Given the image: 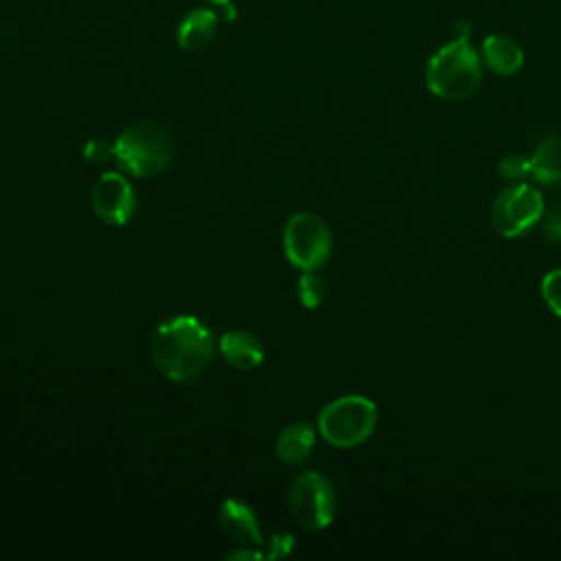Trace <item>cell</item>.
<instances>
[{"label": "cell", "mask_w": 561, "mask_h": 561, "mask_svg": "<svg viewBox=\"0 0 561 561\" xmlns=\"http://www.w3.org/2000/svg\"><path fill=\"white\" fill-rule=\"evenodd\" d=\"M215 342L195 316H175L160 324L151 337V359L173 381H193L213 362Z\"/></svg>", "instance_id": "obj_1"}, {"label": "cell", "mask_w": 561, "mask_h": 561, "mask_svg": "<svg viewBox=\"0 0 561 561\" xmlns=\"http://www.w3.org/2000/svg\"><path fill=\"white\" fill-rule=\"evenodd\" d=\"M425 83L443 101H465L478 92L482 83V59L469 44L467 24H458L456 37L430 57Z\"/></svg>", "instance_id": "obj_2"}, {"label": "cell", "mask_w": 561, "mask_h": 561, "mask_svg": "<svg viewBox=\"0 0 561 561\" xmlns=\"http://www.w3.org/2000/svg\"><path fill=\"white\" fill-rule=\"evenodd\" d=\"M114 158L129 175L149 178L169 167L173 138L160 123L138 121L127 125L114 140Z\"/></svg>", "instance_id": "obj_3"}, {"label": "cell", "mask_w": 561, "mask_h": 561, "mask_svg": "<svg viewBox=\"0 0 561 561\" xmlns=\"http://www.w3.org/2000/svg\"><path fill=\"white\" fill-rule=\"evenodd\" d=\"M377 427V405L362 394H344L329 401L318 414V432L333 447H357Z\"/></svg>", "instance_id": "obj_4"}, {"label": "cell", "mask_w": 561, "mask_h": 561, "mask_svg": "<svg viewBox=\"0 0 561 561\" xmlns=\"http://www.w3.org/2000/svg\"><path fill=\"white\" fill-rule=\"evenodd\" d=\"M283 250L291 265L302 272L322 267L333 250V237L324 219L313 213H296L283 230Z\"/></svg>", "instance_id": "obj_5"}, {"label": "cell", "mask_w": 561, "mask_h": 561, "mask_svg": "<svg viewBox=\"0 0 561 561\" xmlns=\"http://www.w3.org/2000/svg\"><path fill=\"white\" fill-rule=\"evenodd\" d=\"M335 504L337 500L331 480L318 471H305L289 484L287 506L302 528H327L335 517Z\"/></svg>", "instance_id": "obj_6"}, {"label": "cell", "mask_w": 561, "mask_h": 561, "mask_svg": "<svg viewBox=\"0 0 561 561\" xmlns=\"http://www.w3.org/2000/svg\"><path fill=\"white\" fill-rule=\"evenodd\" d=\"M543 210H546L543 195L535 186L526 182H517L502 188L493 199L491 224L497 234L506 239H515L528 232L543 217Z\"/></svg>", "instance_id": "obj_7"}, {"label": "cell", "mask_w": 561, "mask_h": 561, "mask_svg": "<svg viewBox=\"0 0 561 561\" xmlns=\"http://www.w3.org/2000/svg\"><path fill=\"white\" fill-rule=\"evenodd\" d=\"M90 202L94 213L114 226L127 224L136 213V193L129 180L116 171L103 173L90 193Z\"/></svg>", "instance_id": "obj_8"}, {"label": "cell", "mask_w": 561, "mask_h": 561, "mask_svg": "<svg viewBox=\"0 0 561 561\" xmlns=\"http://www.w3.org/2000/svg\"><path fill=\"white\" fill-rule=\"evenodd\" d=\"M219 526L232 541L241 546H263L259 519L254 511L241 500H226L219 506Z\"/></svg>", "instance_id": "obj_9"}, {"label": "cell", "mask_w": 561, "mask_h": 561, "mask_svg": "<svg viewBox=\"0 0 561 561\" xmlns=\"http://www.w3.org/2000/svg\"><path fill=\"white\" fill-rule=\"evenodd\" d=\"M221 355L241 370H252L263 362V344L261 340L243 329L226 331L219 340Z\"/></svg>", "instance_id": "obj_10"}, {"label": "cell", "mask_w": 561, "mask_h": 561, "mask_svg": "<svg viewBox=\"0 0 561 561\" xmlns=\"http://www.w3.org/2000/svg\"><path fill=\"white\" fill-rule=\"evenodd\" d=\"M482 61L502 77L515 75L524 66V50L522 46L506 37V35H489L482 42Z\"/></svg>", "instance_id": "obj_11"}, {"label": "cell", "mask_w": 561, "mask_h": 561, "mask_svg": "<svg viewBox=\"0 0 561 561\" xmlns=\"http://www.w3.org/2000/svg\"><path fill=\"white\" fill-rule=\"evenodd\" d=\"M313 445H316V430L305 421H296L280 430L276 438V456L285 465H300L309 458Z\"/></svg>", "instance_id": "obj_12"}, {"label": "cell", "mask_w": 561, "mask_h": 561, "mask_svg": "<svg viewBox=\"0 0 561 561\" xmlns=\"http://www.w3.org/2000/svg\"><path fill=\"white\" fill-rule=\"evenodd\" d=\"M217 31V13L213 9H193L178 26V44L182 50H202Z\"/></svg>", "instance_id": "obj_13"}, {"label": "cell", "mask_w": 561, "mask_h": 561, "mask_svg": "<svg viewBox=\"0 0 561 561\" xmlns=\"http://www.w3.org/2000/svg\"><path fill=\"white\" fill-rule=\"evenodd\" d=\"M530 175L541 184L561 182V134L546 136L530 156Z\"/></svg>", "instance_id": "obj_14"}, {"label": "cell", "mask_w": 561, "mask_h": 561, "mask_svg": "<svg viewBox=\"0 0 561 561\" xmlns=\"http://www.w3.org/2000/svg\"><path fill=\"white\" fill-rule=\"evenodd\" d=\"M327 296V283L322 276H318L316 272H305L298 280V298L305 307L313 309L320 307L322 300Z\"/></svg>", "instance_id": "obj_15"}, {"label": "cell", "mask_w": 561, "mask_h": 561, "mask_svg": "<svg viewBox=\"0 0 561 561\" xmlns=\"http://www.w3.org/2000/svg\"><path fill=\"white\" fill-rule=\"evenodd\" d=\"M539 291H541L543 302L550 307V311L557 318H561V267L550 270L548 274H543Z\"/></svg>", "instance_id": "obj_16"}, {"label": "cell", "mask_w": 561, "mask_h": 561, "mask_svg": "<svg viewBox=\"0 0 561 561\" xmlns=\"http://www.w3.org/2000/svg\"><path fill=\"white\" fill-rule=\"evenodd\" d=\"M497 171L502 178L506 180H524L528 173H530V158L522 156V153H506L500 164H497Z\"/></svg>", "instance_id": "obj_17"}, {"label": "cell", "mask_w": 561, "mask_h": 561, "mask_svg": "<svg viewBox=\"0 0 561 561\" xmlns=\"http://www.w3.org/2000/svg\"><path fill=\"white\" fill-rule=\"evenodd\" d=\"M263 546H265V552H263L265 559L287 557L291 552V548H294V537L287 535V533H276L267 541H263Z\"/></svg>", "instance_id": "obj_18"}, {"label": "cell", "mask_w": 561, "mask_h": 561, "mask_svg": "<svg viewBox=\"0 0 561 561\" xmlns=\"http://www.w3.org/2000/svg\"><path fill=\"white\" fill-rule=\"evenodd\" d=\"M83 156H85L90 162L110 160V158H114V145L107 142V140H101V138H92V140H88V145L83 147Z\"/></svg>", "instance_id": "obj_19"}, {"label": "cell", "mask_w": 561, "mask_h": 561, "mask_svg": "<svg viewBox=\"0 0 561 561\" xmlns=\"http://www.w3.org/2000/svg\"><path fill=\"white\" fill-rule=\"evenodd\" d=\"M546 215V234L561 241V195L543 210Z\"/></svg>", "instance_id": "obj_20"}, {"label": "cell", "mask_w": 561, "mask_h": 561, "mask_svg": "<svg viewBox=\"0 0 561 561\" xmlns=\"http://www.w3.org/2000/svg\"><path fill=\"white\" fill-rule=\"evenodd\" d=\"M210 2H215V4H221V7H226V4H230L232 0H210Z\"/></svg>", "instance_id": "obj_21"}]
</instances>
